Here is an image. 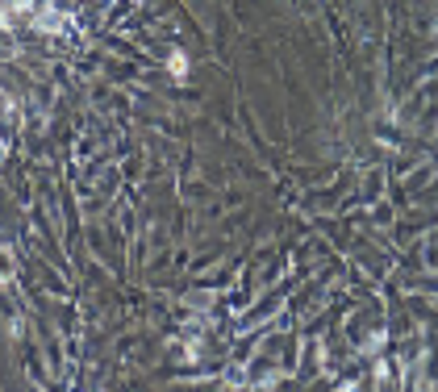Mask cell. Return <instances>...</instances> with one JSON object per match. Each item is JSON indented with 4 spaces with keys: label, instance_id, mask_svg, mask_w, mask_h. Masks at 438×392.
Returning <instances> with one entry per match:
<instances>
[{
    "label": "cell",
    "instance_id": "1",
    "mask_svg": "<svg viewBox=\"0 0 438 392\" xmlns=\"http://www.w3.org/2000/svg\"><path fill=\"white\" fill-rule=\"evenodd\" d=\"M171 75L184 80V54H171Z\"/></svg>",
    "mask_w": 438,
    "mask_h": 392
}]
</instances>
